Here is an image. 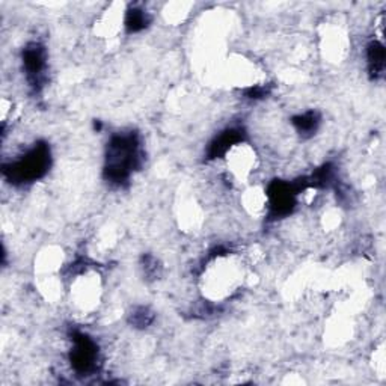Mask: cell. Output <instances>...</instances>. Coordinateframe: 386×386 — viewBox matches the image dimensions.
Returning a JSON list of instances; mask_svg holds the SVG:
<instances>
[{"label": "cell", "instance_id": "obj_1", "mask_svg": "<svg viewBox=\"0 0 386 386\" xmlns=\"http://www.w3.org/2000/svg\"><path fill=\"white\" fill-rule=\"evenodd\" d=\"M142 163L140 142L136 133L115 135L107 143L106 151V179L114 184H124L131 172Z\"/></svg>", "mask_w": 386, "mask_h": 386}, {"label": "cell", "instance_id": "obj_2", "mask_svg": "<svg viewBox=\"0 0 386 386\" xmlns=\"http://www.w3.org/2000/svg\"><path fill=\"white\" fill-rule=\"evenodd\" d=\"M50 168V148L46 143H38L32 148L26 156L21 157L18 162L13 163L11 167L5 168L4 172L8 179L16 183H32L40 180L41 176L47 174Z\"/></svg>", "mask_w": 386, "mask_h": 386}, {"label": "cell", "instance_id": "obj_3", "mask_svg": "<svg viewBox=\"0 0 386 386\" xmlns=\"http://www.w3.org/2000/svg\"><path fill=\"white\" fill-rule=\"evenodd\" d=\"M73 343L74 347L71 350V366L79 374H90L97 370V361H98V347L94 341L82 334L74 332L73 334Z\"/></svg>", "mask_w": 386, "mask_h": 386}, {"label": "cell", "instance_id": "obj_4", "mask_svg": "<svg viewBox=\"0 0 386 386\" xmlns=\"http://www.w3.org/2000/svg\"><path fill=\"white\" fill-rule=\"evenodd\" d=\"M301 186H294L285 181H273L269 186V205L273 217L289 215L296 205V195Z\"/></svg>", "mask_w": 386, "mask_h": 386}, {"label": "cell", "instance_id": "obj_5", "mask_svg": "<svg viewBox=\"0 0 386 386\" xmlns=\"http://www.w3.org/2000/svg\"><path fill=\"white\" fill-rule=\"evenodd\" d=\"M23 65L30 85L41 86L47 67V52L40 42H30L23 50Z\"/></svg>", "mask_w": 386, "mask_h": 386}, {"label": "cell", "instance_id": "obj_6", "mask_svg": "<svg viewBox=\"0 0 386 386\" xmlns=\"http://www.w3.org/2000/svg\"><path fill=\"white\" fill-rule=\"evenodd\" d=\"M245 131L241 128H228L222 135H219L208 147V159L222 157L237 143L243 142Z\"/></svg>", "mask_w": 386, "mask_h": 386}, {"label": "cell", "instance_id": "obj_7", "mask_svg": "<svg viewBox=\"0 0 386 386\" xmlns=\"http://www.w3.org/2000/svg\"><path fill=\"white\" fill-rule=\"evenodd\" d=\"M368 71L374 80L382 79L385 73V47L379 41H371L367 47Z\"/></svg>", "mask_w": 386, "mask_h": 386}, {"label": "cell", "instance_id": "obj_8", "mask_svg": "<svg viewBox=\"0 0 386 386\" xmlns=\"http://www.w3.org/2000/svg\"><path fill=\"white\" fill-rule=\"evenodd\" d=\"M291 123L302 136L308 138V136H313L317 131L320 126V115L314 112V110H308V112L302 115L294 116L291 119Z\"/></svg>", "mask_w": 386, "mask_h": 386}, {"label": "cell", "instance_id": "obj_9", "mask_svg": "<svg viewBox=\"0 0 386 386\" xmlns=\"http://www.w3.org/2000/svg\"><path fill=\"white\" fill-rule=\"evenodd\" d=\"M148 23H150V17L145 11H142L139 8L128 9V13L126 16V28L130 34L145 29L148 26Z\"/></svg>", "mask_w": 386, "mask_h": 386}, {"label": "cell", "instance_id": "obj_10", "mask_svg": "<svg viewBox=\"0 0 386 386\" xmlns=\"http://www.w3.org/2000/svg\"><path fill=\"white\" fill-rule=\"evenodd\" d=\"M152 320H154L152 313L145 306L136 308V310H133V313H131L130 315V322L136 327H147L148 325H151Z\"/></svg>", "mask_w": 386, "mask_h": 386}, {"label": "cell", "instance_id": "obj_11", "mask_svg": "<svg viewBox=\"0 0 386 386\" xmlns=\"http://www.w3.org/2000/svg\"><path fill=\"white\" fill-rule=\"evenodd\" d=\"M143 272H145V275L150 278H157L159 273H160L157 260L151 255L143 257Z\"/></svg>", "mask_w": 386, "mask_h": 386}, {"label": "cell", "instance_id": "obj_12", "mask_svg": "<svg viewBox=\"0 0 386 386\" xmlns=\"http://www.w3.org/2000/svg\"><path fill=\"white\" fill-rule=\"evenodd\" d=\"M270 92L269 86H251L245 91L248 98H252V100H258V98L266 97Z\"/></svg>", "mask_w": 386, "mask_h": 386}]
</instances>
